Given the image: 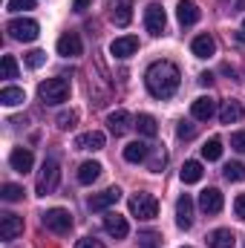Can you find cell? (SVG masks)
<instances>
[{
    "instance_id": "1",
    "label": "cell",
    "mask_w": 245,
    "mask_h": 248,
    "mask_svg": "<svg viewBox=\"0 0 245 248\" xmlns=\"http://www.w3.org/2000/svg\"><path fill=\"white\" fill-rule=\"evenodd\" d=\"M179 66L170 61H156L147 66V72H144V84H147V93L153 95V98H170L176 90H179Z\"/></svg>"
},
{
    "instance_id": "2",
    "label": "cell",
    "mask_w": 245,
    "mask_h": 248,
    "mask_svg": "<svg viewBox=\"0 0 245 248\" xmlns=\"http://www.w3.org/2000/svg\"><path fill=\"white\" fill-rule=\"evenodd\" d=\"M38 95L44 104H63L69 98V81L66 78H46V81H41Z\"/></svg>"
},
{
    "instance_id": "3",
    "label": "cell",
    "mask_w": 245,
    "mask_h": 248,
    "mask_svg": "<svg viewBox=\"0 0 245 248\" xmlns=\"http://www.w3.org/2000/svg\"><path fill=\"white\" fill-rule=\"evenodd\" d=\"M58 182H61V168H58V162H55V159H44L41 173H38V182H35L38 196H49V193L58 187Z\"/></svg>"
},
{
    "instance_id": "4",
    "label": "cell",
    "mask_w": 245,
    "mask_h": 248,
    "mask_svg": "<svg viewBox=\"0 0 245 248\" xmlns=\"http://www.w3.org/2000/svg\"><path fill=\"white\" fill-rule=\"evenodd\" d=\"M6 32H9L15 41L29 44V41H35V38L41 35V26H38V20H32V17H15V20H9Z\"/></svg>"
},
{
    "instance_id": "5",
    "label": "cell",
    "mask_w": 245,
    "mask_h": 248,
    "mask_svg": "<svg viewBox=\"0 0 245 248\" xmlns=\"http://www.w3.org/2000/svg\"><path fill=\"white\" fill-rule=\"evenodd\" d=\"M130 214L138 219H156L159 217V202L153 193H136L130 196Z\"/></svg>"
},
{
    "instance_id": "6",
    "label": "cell",
    "mask_w": 245,
    "mask_h": 248,
    "mask_svg": "<svg viewBox=\"0 0 245 248\" xmlns=\"http://www.w3.org/2000/svg\"><path fill=\"white\" fill-rule=\"evenodd\" d=\"M44 228L52 234H69L72 231V214L66 208H49L44 214Z\"/></svg>"
},
{
    "instance_id": "7",
    "label": "cell",
    "mask_w": 245,
    "mask_h": 248,
    "mask_svg": "<svg viewBox=\"0 0 245 248\" xmlns=\"http://www.w3.org/2000/svg\"><path fill=\"white\" fill-rule=\"evenodd\" d=\"M165 26H168V15H165V9L159 6V3H150L147 9H144V29L150 32V35H162L165 32Z\"/></svg>"
},
{
    "instance_id": "8",
    "label": "cell",
    "mask_w": 245,
    "mask_h": 248,
    "mask_svg": "<svg viewBox=\"0 0 245 248\" xmlns=\"http://www.w3.org/2000/svg\"><path fill=\"white\" fill-rule=\"evenodd\" d=\"M23 234V217L17 214H0V237L3 240H17Z\"/></svg>"
},
{
    "instance_id": "9",
    "label": "cell",
    "mask_w": 245,
    "mask_h": 248,
    "mask_svg": "<svg viewBox=\"0 0 245 248\" xmlns=\"http://www.w3.org/2000/svg\"><path fill=\"white\" fill-rule=\"evenodd\" d=\"M58 55L63 58H75V55H81V49H84V44H81V35L78 32H63L61 38H58Z\"/></svg>"
},
{
    "instance_id": "10",
    "label": "cell",
    "mask_w": 245,
    "mask_h": 248,
    "mask_svg": "<svg viewBox=\"0 0 245 248\" xmlns=\"http://www.w3.org/2000/svg\"><path fill=\"white\" fill-rule=\"evenodd\" d=\"M214 113H216V101H214L211 95H199V98L190 104V116H193L196 122H208V119H214Z\"/></svg>"
},
{
    "instance_id": "11",
    "label": "cell",
    "mask_w": 245,
    "mask_h": 248,
    "mask_svg": "<svg viewBox=\"0 0 245 248\" xmlns=\"http://www.w3.org/2000/svg\"><path fill=\"white\" fill-rule=\"evenodd\" d=\"M9 165H12L17 173H29L32 165H35V156H32L29 147H15V150L9 153Z\"/></svg>"
},
{
    "instance_id": "12",
    "label": "cell",
    "mask_w": 245,
    "mask_h": 248,
    "mask_svg": "<svg viewBox=\"0 0 245 248\" xmlns=\"http://www.w3.org/2000/svg\"><path fill=\"white\" fill-rule=\"evenodd\" d=\"M119 199H122V190H119V187H107V190L90 196V211H107V208H113Z\"/></svg>"
},
{
    "instance_id": "13",
    "label": "cell",
    "mask_w": 245,
    "mask_h": 248,
    "mask_svg": "<svg viewBox=\"0 0 245 248\" xmlns=\"http://www.w3.org/2000/svg\"><path fill=\"white\" fill-rule=\"evenodd\" d=\"M107 127H110V133H113V136H124L130 127H136V119H133L127 110H116V113H110V116H107Z\"/></svg>"
},
{
    "instance_id": "14",
    "label": "cell",
    "mask_w": 245,
    "mask_h": 248,
    "mask_svg": "<svg viewBox=\"0 0 245 248\" xmlns=\"http://www.w3.org/2000/svg\"><path fill=\"white\" fill-rule=\"evenodd\" d=\"M110 17L116 26H127L133 20V0H110Z\"/></svg>"
},
{
    "instance_id": "15",
    "label": "cell",
    "mask_w": 245,
    "mask_h": 248,
    "mask_svg": "<svg viewBox=\"0 0 245 248\" xmlns=\"http://www.w3.org/2000/svg\"><path fill=\"white\" fill-rule=\"evenodd\" d=\"M222 205H225V199H222V193H219L216 187H208V190L199 193V208H202L205 214H219Z\"/></svg>"
},
{
    "instance_id": "16",
    "label": "cell",
    "mask_w": 245,
    "mask_h": 248,
    "mask_svg": "<svg viewBox=\"0 0 245 248\" xmlns=\"http://www.w3.org/2000/svg\"><path fill=\"white\" fill-rule=\"evenodd\" d=\"M176 225L184 228V231L193 225V199H190L187 193H182V196L176 199Z\"/></svg>"
},
{
    "instance_id": "17",
    "label": "cell",
    "mask_w": 245,
    "mask_h": 248,
    "mask_svg": "<svg viewBox=\"0 0 245 248\" xmlns=\"http://www.w3.org/2000/svg\"><path fill=\"white\" fill-rule=\"evenodd\" d=\"M136 49H138V38L136 35H124V38H116L110 44V52L116 58H130V55H136Z\"/></svg>"
},
{
    "instance_id": "18",
    "label": "cell",
    "mask_w": 245,
    "mask_h": 248,
    "mask_svg": "<svg viewBox=\"0 0 245 248\" xmlns=\"http://www.w3.org/2000/svg\"><path fill=\"white\" fill-rule=\"evenodd\" d=\"M104 231L110 237H116V240H124L130 234V225H127V219H124L122 214H107L104 217Z\"/></svg>"
},
{
    "instance_id": "19",
    "label": "cell",
    "mask_w": 245,
    "mask_h": 248,
    "mask_svg": "<svg viewBox=\"0 0 245 248\" xmlns=\"http://www.w3.org/2000/svg\"><path fill=\"white\" fill-rule=\"evenodd\" d=\"M104 133L101 130H90V133H81L78 139H75V147L78 150H101L104 147Z\"/></svg>"
},
{
    "instance_id": "20",
    "label": "cell",
    "mask_w": 245,
    "mask_h": 248,
    "mask_svg": "<svg viewBox=\"0 0 245 248\" xmlns=\"http://www.w3.org/2000/svg\"><path fill=\"white\" fill-rule=\"evenodd\" d=\"M176 17H179L182 26H193V23L199 20V6H196L193 0H179V6H176Z\"/></svg>"
},
{
    "instance_id": "21",
    "label": "cell",
    "mask_w": 245,
    "mask_h": 248,
    "mask_svg": "<svg viewBox=\"0 0 245 248\" xmlns=\"http://www.w3.org/2000/svg\"><path fill=\"white\" fill-rule=\"evenodd\" d=\"M190 49H193L196 58H211V55L216 52V41H214L211 35H196L193 44H190Z\"/></svg>"
},
{
    "instance_id": "22",
    "label": "cell",
    "mask_w": 245,
    "mask_h": 248,
    "mask_svg": "<svg viewBox=\"0 0 245 248\" xmlns=\"http://www.w3.org/2000/svg\"><path fill=\"white\" fill-rule=\"evenodd\" d=\"M147 153H150V144H144V141H130V144L124 147V159H127L130 165L144 162V159H147Z\"/></svg>"
},
{
    "instance_id": "23",
    "label": "cell",
    "mask_w": 245,
    "mask_h": 248,
    "mask_svg": "<svg viewBox=\"0 0 245 248\" xmlns=\"http://www.w3.org/2000/svg\"><path fill=\"white\" fill-rule=\"evenodd\" d=\"M243 104L240 101H225L222 104V110H219V122L222 124H234V122H240L243 119Z\"/></svg>"
},
{
    "instance_id": "24",
    "label": "cell",
    "mask_w": 245,
    "mask_h": 248,
    "mask_svg": "<svg viewBox=\"0 0 245 248\" xmlns=\"http://www.w3.org/2000/svg\"><path fill=\"white\" fill-rule=\"evenodd\" d=\"M26 101V93L20 90V87H3L0 90V104L3 107H17V104H23Z\"/></svg>"
},
{
    "instance_id": "25",
    "label": "cell",
    "mask_w": 245,
    "mask_h": 248,
    "mask_svg": "<svg viewBox=\"0 0 245 248\" xmlns=\"http://www.w3.org/2000/svg\"><path fill=\"white\" fill-rule=\"evenodd\" d=\"M98 176H101V165H98V162H84V165L78 168V182H81V185H92Z\"/></svg>"
},
{
    "instance_id": "26",
    "label": "cell",
    "mask_w": 245,
    "mask_h": 248,
    "mask_svg": "<svg viewBox=\"0 0 245 248\" xmlns=\"http://www.w3.org/2000/svg\"><path fill=\"white\" fill-rule=\"evenodd\" d=\"M208 246L211 248H234V234L228 228H216V231H211Z\"/></svg>"
},
{
    "instance_id": "27",
    "label": "cell",
    "mask_w": 245,
    "mask_h": 248,
    "mask_svg": "<svg viewBox=\"0 0 245 248\" xmlns=\"http://www.w3.org/2000/svg\"><path fill=\"white\" fill-rule=\"evenodd\" d=\"M202 173H205V170H202V165H199V162H184L179 176H182L184 185H196V182L202 179Z\"/></svg>"
},
{
    "instance_id": "28",
    "label": "cell",
    "mask_w": 245,
    "mask_h": 248,
    "mask_svg": "<svg viewBox=\"0 0 245 248\" xmlns=\"http://www.w3.org/2000/svg\"><path fill=\"white\" fill-rule=\"evenodd\" d=\"M136 130H138L141 136H147V139H153V136L159 133V124H156V119H153V116H147V113H141V116L136 119Z\"/></svg>"
},
{
    "instance_id": "29",
    "label": "cell",
    "mask_w": 245,
    "mask_h": 248,
    "mask_svg": "<svg viewBox=\"0 0 245 248\" xmlns=\"http://www.w3.org/2000/svg\"><path fill=\"white\" fill-rule=\"evenodd\" d=\"M219 156H222V141H219V139H208V141L202 144V159L216 162Z\"/></svg>"
},
{
    "instance_id": "30",
    "label": "cell",
    "mask_w": 245,
    "mask_h": 248,
    "mask_svg": "<svg viewBox=\"0 0 245 248\" xmlns=\"http://www.w3.org/2000/svg\"><path fill=\"white\" fill-rule=\"evenodd\" d=\"M225 179H228V182H245V165L243 162L225 165Z\"/></svg>"
},
{
    "instance_id": "31",
    "label": "cell",
    "mask_w": 245,
    "mask_h": 248,
    "mask_svg": "<svg viewBox=\"0 0 245 248\" xmlns=\"http://www.w3.org/2000/svg\"><path fill=\"white\" fill-rule=\"evenodd\" d=\"M0 75H3L6 81L17 78V61H15L12 55H3V61H0Z\"/></svg>"
},
{
    "instance_id": "32",
    "label": "cell",
    "mask_w": 245,
    "mask_h": 248,
    "mask_svg": "<svg viewBox=\"0 0 245 248\" xmlns=\"http://www.w3.org/2000/svg\"><path fill=\"white\" fill-rule=\"evenodd\" d=\"M3 202H17V199H23V187L15 185V182H9V185H3Z\"/></svg>"
},
{
    "instance_id": "33",
    "label": "cell",
    "mask_w": 245,
    "mask_h": 248,
    "mask_svg": "<svg viewBox=\"0 0 245 248\" xmlns=\"http://www.w3.org/2000/svg\"><path fill=\"white\" fill-rule=\"evenodd\" d=\"M75 122H78V113H75V110H63L61 116H58V127H61V130H72Z\"/></svg>"
},
{
    "instance_id": "34",
    "label": "cell",
    "mask_w": 245,
    "mask_h": 248,
    "mask_svg": "<svg viewBox=\"0 0 245 248\" xmlns=\"http://www.w3.org/2000/svg\"><path fill=\"white\" fill-rule=\"evenodd\" d=\"M44 61H46V52H41V49H32V52H26V66L38 69Z\"/></svg>"
},
{
    "instance_id": "35",
    "label": "cell",
    "mask_w": 245,
    "mask_h": 248,
    "mask_svg": "<svg viewBox=\"0 0 245 248\" xmlns=\"http://www.w3.org/2000/svg\"><path fill=\"white\" fill-rule=\"evenodd\" d=\"M176 136L182 139V141H187V139H193L196 136V127L190 122H179V127H176Z\"/></svg>"
},
{
    "instance_id": "36",
    "label": "cell",
    "mask_w": 245,
    "mask_h": 248,
    "mask_svg": "<svg viewBox=\"0 0 245 248\" xmlns=\"http://www.w3.org/2000/svg\"><path fill=\"white\" fill-rule=\"evenodd\" d=\"M6 6H9V12H29V9H35V0H9Z\"/></svg>"
},
{
    "instance_id": "37",
    "label": "cell",
    "mask_w": 245,
    "mask_h": 248,
    "mask_svg": "<svg viewBox=\"0 0 245 248\" xmlns=\"http://www.w3.org/2000/svg\"><path fill=\"white\" fill-rule=\"evenodd\" d=\"M231 147H234V150H240V153H245V130L231 133Z\"/></svg>"
},
{
    "instance_id": "38",
    "label": "cell",
    "mask_w": 245,
    "mask_h": 248,
    "mask_svg": "<svg viewBox=\"0 0 245 248\" xmlns=\"http://www.w3.org/2000/svg\"><path fill=\"white\" fill-rule=\"evenodd\" d=\"M75 248H107L101 240H95V237H81L78 243H75Z\"/></svg>"
},
{
    "instance_id": "39",
    "label": "cell",
    "mask_w": 245,
    "mask_h": 248,
    "mask_svg": "<svg viewBox=\"0 0 245 248\" xmlns=\"http://www.w3.org/2000/svg\"><path fill=\"white\" fill-rule=\"evenodd\" d=\"M165 162H168V156H165V150H159V156H156V159L150 162V170H153V173H162Z\"/></svg>"
},
{
    "instance_id": "40",
    "label": "cell",
    "mask_w": 245,
    "mask_h": 248,
    "mask_svg": "<svg viewBox=\"0 0 245 248\" xmlns=\"http://www.w3.org/2000/svg\"><path fill=\"white\" fill-rule=\"evenodd\" d=\"M234 214H237V217L245 222V193H240V196L234 199Z\"/></svg>"
},
{
    "instance_id": "41",
    "label": "cell",
    "mask_w": 245,
    "mask_h": 248,
    "mask_svg": "<svg viewBox=\"0 0 245 248\" xmlns=\"http://www.w3.org/2000/svg\"><path fill=\"white\" fill-rule=\"evenodd\" d=\"M87 6H90V0H75V3H72V9H75V12H84Z\"/></svg>"
},
{
    "instance_id": "42",
    "label": "cell",
    "mask_w": 245,
    "mask_h": 248,
    "mask_svg": "<svg viewBox=\"0 0 245 248\" xmlns=\"http://www.w3.org/2000/svg\"><path fill=\"white\" fill-rule=\"evenodd\" d=\"M237 9H245V0H237Z\"/></svg>"
},
{
    "instance_id": "43",
    "label": "cell",
    "mask_w": 245,
    "mask_h": 248,
    "mask_svg": "<svg viewBox=\"0 0 245 248\" xmlns=\"http://www.w3.org/2000/svg\"><path fill=\"white\" fill-rule=\"evenodd\" d=\"M240 38H245V20H243V35H240Z\"/></svg>"
},
{
    "instance_id": "44",
    "label": "cell",
    "mask_w": 245,
    "mask_h": 248,
    "mask_svg": "<svg viewBox=\"0 0 245 248\" xmlns=\"http://www.w3.org/2000/svg\"><path fill=\"white\" fill-rule=\"evenodd\" d=\"M184 248H190V246H184Z\"/></svg>"
}]
</instances>
